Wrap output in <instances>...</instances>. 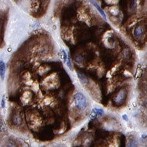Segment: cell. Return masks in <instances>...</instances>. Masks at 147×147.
I'll return each instance as SVG.
<instances>
[{
	"mask_svg": "<svg viewBox=\"0 0 147 147\" xmlns=\"http://www.w3.org/2000/svg\"><path fill=\"white\" fill-rule=\"evenodd\" d=\"M74 102L77 107L80 110H84L87 106V100L82 93H77L74 96Z\"/></svg>",
	"mask_w": 147,
	"mask_h": 147,
	"instance_id": "cell-1",
	"label": "cell"
},
{
	"mask_svg": "<svg viewBox=\"0 0 147 147\" xmlns=\"http://www.w3.org/2000/svg\"><path fill=\"white\" fill-rule=\"evenodd\" d=\"M90 1L92 4H93L94 6L96 7V9H98V11L99 12V13H100L101 15V16L103 17V18H105V20H106L107 17H106L105 13H104V11H103V10H102V9L100 7H99V5H98V3H97L96 2L94 1V0H90Z\"/></svg>",
	"mask_w": 147,
	"mask_h": 147,
	"instance_id": "cell-4",
	"label": "cell"
},
{
	"mask_svg": "<svg viewBox=\"0 0 147 147\" xmlns=\"http://www.w3.org/2000/svg\"><path fill=\"white\" fill-rule=\"evenodd\" d=\"M125 95H126V92H125L124 90H121L116 95L114 101H115V102L117 104L122 103V101L124 100Z\"/></svg>",
	"mask_w": 147,
	"mask_h": 147,
	"instance_id": "cell-2",
	"label": "cell"
},
{
	"mask_svg": "<svg viewBox=\"0 0 147 147\" xmlns=\"http://www.w3.org/2000/svg\"><path fill=\"white\" fill-rule=\"evenodd\" d=\"M143 32H144V30L143 27L139 26L136 28V30H135V35L137 37H139L143 35Z\"/></svg>",
	"mask_w": 147,
	"mask_h": 147,
	"instance_id": "cell-6",
	"label": "cell"
},
{
	"mask_svg": "<svg viewBox=\"0 0 147 147\" xmlns=\"http://www.w3.org/2000/svg\"><path fill=\"white\" fill-rule=\"evenodd\" d=\"M5 69H6L5 63V62L3 60H0V77H1L2 80H3L5 77Z\"/></svg>",
	"mask_w": 147,
	"mask_h": 147,
	"instance_id": "cell-3",
	"label": "cell"
},
{
	"mask_svg": "<svg viewBox=\"0 0 147 147\" xmlns=\"http://www.w3.org/2000/svg\"><path fill=\"white\" fill-rule=\"evenodd\" d=\"M65 62H66V63H67V65L68 66V67L71 70L72 69V65H71V62L69 56H67V60H66Z\"/></svg>",
	"mask_w": 147,
	"mask_h": 147,
	"instance_id": "cell-8",
	"label": "cell"
},
{
	"mask_svg": "<svg viewBox=\"0 0 147 147\" xmlns=\"http://www.w3.org/2000/svg\"><path fill=\"white\" fill-rule=\"evenodd\" d=\"M94 111H96V113H97V115H98L99 116H101L103 114V111L101 109H98V108H95Z\"/></svg>",
	"mask_w": 147,
	"mask_h": 147,
	"instance_id": "cell-9",
	"label": "cell"
},
{
	"mask_svg": "<svg viewBox=\"0 0 147 147\" xmlns=\"http://www.w3.org/2000/svg\"><path fill=\"white\" fill-rule=\"evenodd\" d=\"M123 118H124V119L125 120H126V121L128 120V118H127V115H123Z\"/></svg>",
	"mask_w": 147,
	"mask_h": 147,
	"instance_id": "cell-12",
	"label": "cell"
},
{
	"mask_svg": "<svg viewBox=\"0 0 147 147\" xmlns=\"http://www.w3.org/2000/svg\"><path fill=\"white\" fill-rule=\"evenodd\" d=\"M77 75H78V77H79V79L80 80V81L82 82L83 84H86V83L88 82L87 77L84 74H83V73H81L80 72H78Z\"/></svg>",
	"mask_w": 147,
	"mask_h": 147,
	"instance_id": "cell-5",
	"label": "cell"
},
{
	"mask_svg": "<svg viewBox=\"0 0 147 147\" xmlns=\"http://www.w3.org/2000/svg\"><path fill=\"white\" fill-rule=\"evenodd\" d=\"M96 116H97V113H96V111H94L91 114V117H91L92 119H94V118L96 117Z\"/></svg>",
	"mask_w": 147,
	"mask_h": 147,
	"instance_id": "cell-11",
	"label": "cell"
},
{
	"mask_svg": "<svg viewBox=\"0 0 147 147\" xmlns=\"http://www.w3.org/2000/svg\"><path fill=\"white\" fill-rule=\"evenodd\" d=\"M13 120L15 124L18 125L21 123V118H20V117H18V116H17V115H15V117H14Z\"/></svg>",
	"mask_w": 147,
	"mask_h": 147,
	"instance_id": "cell-7",
	"label": "cell"
},
{
	"mask_svg": "<svg viewBox=\"0 0 147 147\" xmlns=\"http://www.w3.org/2000/svg\"><path fill=\"white\" fill-rule=\"evenodd\" d=\"M1 107L4 109L5 107V99H4V96L3 97V98H2V100H1Z\"/></svg>",
	"mask_w": 147,
	"mask_h": 147,
	"instance_id": "cell-10",
	"label": "cell"
}]
</instances>
